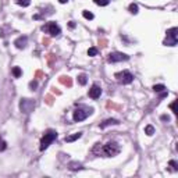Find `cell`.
Instances as JSON below:
<instances>
[{
  "label": "cell",
  "instance_id": "1",
  "mask_svg": "<svg viewBox=\"0 0 178 178\" xmlns=\"http://www.w3.org/2000/svg\"><path fill=\"white\" fill-rule=\"evenodd\" d=\"M120 150H121L120 145L114 141L107 142L103 146H100V143H96V146L93 148V153H96L98 156H103V157H114L120 153Z\"/></svg>",
  "mask_w": 178,
  "mask_h": 178
},
{
  "label": "cell",
  "instance_id": "2",
  "mask_svg": "<svg viewBox=\"0 0 178 178\" xmlns=\"http://www.w3.org/2000/svg\"><path fill=\"white\" fill-rule=\"evenodd\" d=\"M93 114V107H88V106L81 105L78 106L75 110H74V114H73V120L80 123V121H84L86 120L89 116Z\"/></svg>",
  "mask_w": 178,
  "mask_h": 178
},
{
  "label": "cell",
  "instance_id": "3",
  "mask_svg": "<svg viewBox=\"0 0 178 178\" xmlns=\"http://www.w3.org/2000/svg\"><path fill=\"white\" fill-rule=\"evenodd\" d=\"M57 139V131H55V130H47L46 132H45V135L42 136V139H40V146L39 149L43 152V150H46L49 146L53 143V141H56Z\"/></svg>",
  "mask_w": 178,
  "mask_h": 178
},
{
  "label": "cell",
  "instance_id": "4",
  "mask_svg": "<svg viewBox=\"0 0 178 178\" xmlns=\"http://www.w3.org/2000/svg\"><path fill=\"white\" fill-rule=\"evenodd\" d=\"M177 32H178L177 27H173V28L167 29V32H166L167 35H166V39H164L163 45H166V46H177V42H178Z\"/></svg>",
  "mask_w": 178,
  "mask_h": 178
},
{
  "label": "cell",
  "instance_id": "5",
  "mask_svg": "<svg viewBox=\"0 0 178 178\" xmlns=\"http://www.w3.org/2000/svg\"><path fill=\"white\" fill-rule=\"evenodd\" d=\"M42 31L50 33L52 36H58V35L61 33V28L58 27V24L56 21H49L46 25L42 27Z\"/></svg>",
  "mask_w": 178,
  "mask_h": 178
},
{
  "label": "cell",
  "instance_id": "6",
  "mask_svg": "<svg viewBox=\"0 0 178 178\" xmlns=\"http://www.w3.org/2000/svg\"><path fill=\"white\" fill-rule=\"evenodd\" d=\"M114 77H116L117 81L123 85H128L134 81V75H132L130 71H127V70H124V71H121V73H116Z\"/></svg>",
  "mask_w": 178,
  "mask_h": 178
},
{
  "label": "cell",
  "instance_id": "7",
  "mask_svg": "<svg viewBox=\"0 0 178 178\" xmlns=\"http://www.w3.org/2000/svg\"><path fill=\"white\" fill-rule=\"evenodd\" d=\"M127 60H130V56L125 55V53H121V52H114V53H110L109 57H107V61H109V63L127 61Z\"/></svg>",
  "mask_w": 178,
  "mask_h": 178
},
{
  "label": "cell",
  "instance_id": "8",
  "mask_svg": "<svg viewBox=\"0 0 178 178\" xmlns=\"http://www.w3.org/2000/svg\"><path fill=\"white\" fill-rule=\"evenodd\" d=\"M33 107H35V102H33L32 99H21V102H20V110L22 113L32 111Z\"/></svg>",
  "mask_w": 178,
  "mask_h": 178
},
{
  "label": "cell",
  "instance_id": "9",
  "mask_svg": "<svg viewBox=\"0 0 178 178\" xmlns=\"http://www.w3.org/2000/svg\"><path fill=\"white\" fill-rule=\"evenodd\" d=\"M88 95H89V98L93 99V100H96V99L100 98V95H102V88L99 86L98 84H93L91 86V89H89V92H88Z\"/></svg>",
  "mask_w": 178,
  "mask_h": 178
},
{
  "label": "cell",
  "instance_id": "10",
  "mask_svg": "<svg viewBox=\"0 0 178 178\" xmlns=\"http://www.w3.org/2000/svg\"><path fill=\"white\" fill-rule=\"evenodd\" d=\"M14 45H15L17 49H25L27 45H28V36H25V35L18 36L17 39L14 40Z\"/></svg>",
  "mask_w": 178,
  "mask_h": 178
},
{
  "label": "cell",
  "instance_id": "11",
  "mask_svg": "<svg viewBox=\"0 0 178 178\" xmlns=\"http://www.w3.org/2000/svg\"><path fill=\"white\" fill-rule=\"evenodd\" d=\"M120 124V121L118 120H116V118H107L106 121H103L100 125H99V128H106V127H110V125H118Z\"/></svg>",
  "mask_w": 178,
  "mask_h": 178
},
{
  "label": "cell",
  "instance_id": "12",
  "mask_svg": "<svg viewBox=\"0 0 178 178\" xmlns=\"http://www.w3.org/2000/svg\"><path fill=\"white\" fill-rule=\"evenodd\" d=\"M81 136H82V132H77V134H73V135H68V136H66L64 138V141L66 142H74V141H77V139H80Z\"/></svg>",
  "mask_w": 178,
  "mask_h": 178
},
{
  "label": "cell",
  "instance_id": "13",
  "mask_svg": "<svg viewBox=\"0 0 178 178\" xmlns=\"http://www.w3.org/2000/svg\"><path fill=\"white\" fill-rule=\"evenodd\" d=\"M68 168L71 171H78V170H82V164L81 163H78V161H71V163L68 164Z\"/></svg>",
  "mask_w": 178,
  "mask_h": 178
},
{
  "label": "cell",
  "instance_id": "14",
  "mask_svg": "<svg viewBox=\"0 0 178 178\" xmlns=\"http://www.w3.org/2000/svg\"><path fill=\"white\" fill-rule=\"evenodd\" d=\"M60 82H61L63 85H66V86H71V85H73V81H71V78H70V77H66V75L60 77Z\"/></svg>",
  "mask_w": 178,
  "mask_h": 178
},
{
  "label": "cell",
  "instance_id": "15",
  "mask_svg": "<svg viewBox=\"0 0 178 178\" xmlns=\"http://www.w3.org/2000/svg\"><path fill=\"white\" fill-rule=\"evenodd\" d=\"M11 74H13L15 78H20V77L22 75V70L20 68V67H13V70H11Z\"/></svg>",
  "mask_w": 178,
  "mask_h": 178
},
{
  "label": "cell",
  "instance_id": "16",
  "mask_svg": "<svg viewBox=\"0 0 178 178\" xmlns=\"http://www.w3.org/2000/svg\"><path fill=\"white\" fill-rule=\"evenodd\" d=\"M86 82H88L86 75H85V74H80V75H78V84L80 85H86Z\"/></svg>",
  "mask_w": 178,
  "mask_h": 178
},
{
  "label": "cell",
  "instance_id": "17",
  "mask_svg": "<svg viewBox=\"0 0 178 178\" xmlns=\"http://www.w3.org/2000/svg\"><path fill=\"white\" fill-rule=\"evenodd\" d=\"M145 134L148 135V136H152V135L155 134V127H153V125H146L145 127Z\"/></svg>",
  "mask_w": 178,
  "mask_h": 178
},
{
  "label": "cell",
  "instance_id": "18",
  "mask_svg": "<svg viewBox=\"0 0 178 178\" xmlns=\"http://www.w3.org/2000/svg\"><path fill=\"white\" fill-rule=\"evenodd\" d=\"M14 2L18 6H22V7H28L29 4H31V0H14Z\"/></svg>",
  "mask_w": 178,
  "mask_h": 178
},
{
  "label": "cell",
  "instance_id": "19",
  "mask_svg": "<svg viewBox=\"0 0 178 178\" xmlns=\"http://www.w3.org/2000/svg\"><path fill=\"white\" fill-rule=\"evenodd\" d=\"M138 10H139L138 4H135V3L130 4V13H132V14H138Z\"/></svg>",
  "mask_w": 178,
  "mask_h": 178
},
{
  "label": "cell",
  "instance_id": "20",
  "mask_svg": "<svg viewBox=\"0 0 178 178\" xmlns=\"http://www.w3.org/2000/svg\"><path fill=\"white\" fill-rule=\"evenodd\" d=\"M82 15H84V18H86V20H93V14H92L91 11H88V10L82 11Z\"/></svg>",
  "mask_w": 178,
  "mask_h": 178
},
{
  "label": "cell",
  "instance_id": "21",
  "mask_svg": "<svg viewBox=\"0 0 178 178\" xmlns=\"http://www.w3.org/2000/svg\"><path fill=\"white\" fill-rule=\"evenodd\" d=\"M95 3L98 4V6H102V7H105V6H107V4L110 3V0H95Z\"/></svg>",
  "mask_w": 178,
  "mask_h": 178
},
{
  "label": "cell",
  "instance_id": "22",
  "mask_svg": "<svg viewBox=\"0 0 178 178\" xmlns=\"http://www.w3.org/2000/svg\"><path fill=\"white\" fill-rule=\"evenodd\" d=\"M98 55V49L96 47H89V50H88V56H91V57H93V56Z\"/></svg>",
  "mask_w": 178,
  "mask_h": 178
},
{
  "label": "cell",
  "instance_id": "23",
  "mask_svg": "<svg viewBox=\"0 0 178 178\" xmlns=\"http://www.w3.org/2000/svg\"><path fill=\"white\" fill-rule=\"evenodd\" d=\"M6 149H7V142L0 139V152H4Z\"/></svg>",
  "mask_w": 178,
  "mask_h": 178
},
{
  "label": "cell",
  "instance_id": "24",
  "mask_svg": "<svg viewBox=\"0 0 178 178\" xmlns=\"http://www.w3.org/2000/svg\"><path fill=\"white\" fill-rule=\"evenodd\" d=\"M164 89H166L164 85H155V86H153V91L155 92H163Z\"/></svg>",
  "mask_w": 178,
  "mask_h": 178
},
{
  "label": "cell",
  "instance_id": "25",
  "mask_svg": "<svg viewBox=\"0 0 178 178\" xmlns=\"http://www.w3.org/2000/svg\"><path fill=\"white\" fill-rule=\"evenodd\" d=\"M29 88H31V91H35L38 88V81H31L29 82Z\"/></svg>",
  "mask_w": 178,
  "mask_h": 178
},
{
  "label": "cell",
  "instance_id": "26",
  "mask_svg": "<svg viewBox=\"0 0 178 178\" xmlns=\"http://www.w3.org/2000/svg\"><path fill=\"white\" fill-rule=\"evenodd\" d=\"M170 107H171V110H173V113H174V114H177V100H174V102L171 103Z\"/></svg>",
  "mask_w": 178,
  "mask_h": 178
},
{
  "label": "cell",
  "instance_id": "27",
  "mask_svg": "<svg viewBox=\"0 0 178 178\" xmlns=\"http://www.w3.org/2000/svg\"><path fill=\"white\" fill-rule=\"evenodd\" d=\"M168 164H170V166H171L173 168H174L175 171L178 170V164H177V161H175V160H170V163H168Z\"/></svg>",
  "mask_w": 178,
  "mask_h": 178
},
{
  "label": "cell",
  "instance_id": "28",
  "mask_svg": "<svg viewBox=\"0 0 178 178\" xmlns=\"http://www.w3.org/2000/svg\"><path fill=\"white\" fill-rule=\"evenodd\" d=\"M161 120H163V121H166V120H170V117H168V116H161Z\"/></svg>",
  "mask_w": 178,
  "mask_h": 178
},
{
  "label": "cell",
  "instance_id": "29",
  "mask_svg": "<svg viewBox=\"0 0 178 178\" xmlns=\"http://www.w3.org/2000/svg\"><path fill=\"white\" fill-rule=\"evenodd\" d=\"M70 28H75V22H74V21L70 22Z\"/></svg>",
  "mask_w": 178,
  "mask_h": 178
},
{
  "label": "cell",
  "instance_id": "30",
  "mask_svg": "<svg viewBox=\"0 0 178 178\" xmlns=\"http://www.w3.org/2000/svg\"><path fill=\"white\" fill-rule=\"evenodd\" d=\"M58 3H61V4H66V3H68V0H58Z\"/></svg>",
  "mask_w": 178,
  "mask_h": 178
}]
</instances>
